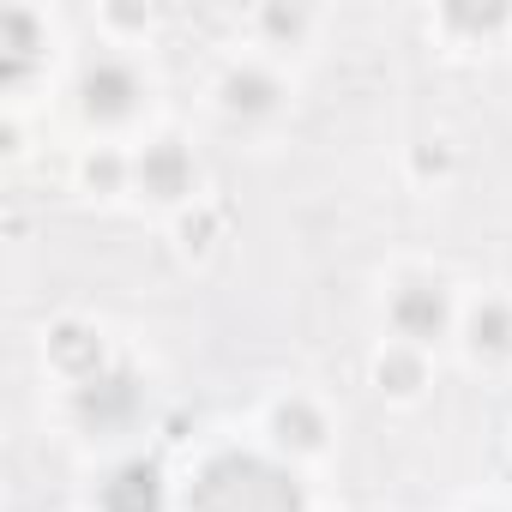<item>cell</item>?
<instances>
[{
    "instance_id": "9",
    "label": "cell",
    "mask_w": 512,
    "mask_h": 512,
    "mask_svg": "<svg viewBox=\"0 0 512 512\" xmlns=\"http://www.w3.org/2000/svg\"><path fill=\"white\" fill-rule=\"evenodd\" d=\"M55 350H61V362H85V356H91V344H85V332H79V326H67V332L55 338Z\"/></svg>"
},
{
    "instance_id": "10",
    "label": "cell",
    "mask_w": 512,
    "mask_h": 512,
    "mask_svg": "<svg viewBox=\"0 0 512 512\" xmlns=\"http://www.w3.org/2000/svg\"><path fill=\"white\" fill-rule=\"evenodd\" d=\"M229 91H235V103H247V109H260V103H266V85H260V79H235Z\"/></svg>"
},
{
    "instance_id": "3",
    "label": "cell",
    "mask_w": 512,
    "mask_h": 512,
    "mask_svg": "<svg viewBox=\"0 0 512 512\" xmlns=\"http://www.w3.org/2000/svg\"><path fill=\"white\" fill-rule=\"evenodd\" d=\"M133 103V73H121V67H91V79H85V109L91 115H121Z\"/></svg>"
},
{
    "instance_id": "1",
    "label": "cell",
    "mask_w": 512,
    "mask_h": 512,
    "mask_svg": "<svg viewBox=\"0 0 512 512\" xmlns=\"http://www.w3.org/2000/svg\"><path fill=\"white\" fill-rule=\"evenodd\" d=\"M187 512H302V494L284 470L247 452H223L199 470Z\"/></svg>"
},
{
    "instance_id": "7",
    "label": "cell",
    "mask_w": 512,
    "mask_h": 512,
    "mask_svg": "<svg viewBox=\"0 0 512 512\" xmlns=\"http://www.w3.org/2000/svg\"><path fill=\"white\" fill-rule=\"evenodd\" d=\"M181 175H187V163H181V151H175V145H163V151L145 163V181H151L157 193H181Z\"/></svg>"
},
{
    "instance_id": "5",
    "label": "cell",
    "mask_w": 512,
    "mask_h": 512,
    "mask_svg": "<svg viewBox=\"0 0 512 512\" xmlns=\"http://www.w3.org/2000/svg\"><path fill=\"white\" fill-rule=\"evenodd\" d=\"M127 410H133V380H127V374H115V380H91V392H85V416L109 422V416H127Z\"/></svg>"
},
{
    "instance_id": "8",
    "label": "cell",
    "mask_w": 512,
    "mask_h": 512,
    "mask_svg": "<svg viewBox=\"0 0 512 512\" xmlns=\"http://www.w3.org/2000/svg\"><path fill=\"white\" fill-rule=\"evenodd\" d=\"M278 428H284V440H302V446H308V440H320V428H314V416H308V410H284V416H278Z\"/></svg>"
},
{
    "instance_id": "4",
    "label": "cell",
    "mask_w": 512,
    "mask_h": 512,
    "mask_svg": "<svg viewBox=\"0 0 512 512\" xmlns=\"http://www.w3.org/2000/svg\"><path fill=\"white\" fill-rule=\"evenodd\" d=\"M440 320H446L440 290H404V296H398V326H404V332L434 338V332H440Z\"/></svg>"
},
{
    "instance_id": "11",
    "label": "cell",
    "mask_w": 512,
    "mask_h": 512,
    "mask_svg": "<svg viewBox=\"0 0 512 512\" xmlns=\"http://www.w3.org/2000/svg\"><path fill=\"white\" fill-rule=\"evenodd\" d=\"M500 332H506V320H500V314L476 320V344H500Z\"/></svg>"
},
{
    "instance_id": "2",
    "label": "cell",
    "mask_w": 512,
    "mask_h": 512,
    "mask_svg": "<svg viewBox=\"0 0 512 512\" xmlns=\"http://www.w3.org/2000/svg\"><path fill=\"white\" fill-rule=\"evenodd\" d=\"M103 512H163V482L151 464H121L103 482Z\"/></svg>"
},
{
    "instance_id": "6",
    "label": "cell",
    "mask_w": 512,
    "mask_h": 512,
    "mask_svg": "<svg viewBox=\"0 0 512 512\" xmlns=\"http://www.w3.org/2000/svg\"><path fill=\"white\" fill-rule=\"evenodd\" d=\"M0 31H7V73H25L31 55H37V25L25 13H7V19H0Z\"/></svg>"
}]
</instances>
